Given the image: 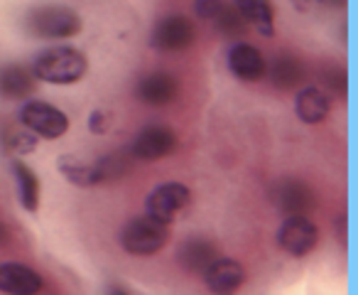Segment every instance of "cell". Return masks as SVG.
Wrapping results in <instances>:
<instances>
[{
	"label": "cell",
	"mask_w": 358,
	"mask_h": 295,
	"mask_svg": "<svg viewBox=\"0 0 358 295\" xmlns=\"http://www.w3.org/2000/svg\"><path fill=\"white\" fill-rule=\"evenodd\" d=\"M35 76L22 64L0 67V96L8 101H22L35 94Z\"/></svg>",
	"instance_id": "5bb4252c"
},
{
	"label": "cell",
	"mask_w": 358,
	"mask_h": 295,
	"mask_svg": "<svg viewBox=\"0 0 358 295\" xmlns=\"http://www.w3.org/2000/svg\"><path fill=\"white\" fill-rule=\"evenodd\" d=\"M174 151H177V133L162 123L148 125L133 140V158L143 163L162 160Z\"/></svg>",
	"instance_id": "ba28073f"
},
{
	"label": "cell",
	"mask_w": 358,
	"mask_h": 295,
	"mask_svg": "<svg viewBox=\"0 0 358 295\" xmlns=\"http://www.w3.org/2000/svg\"><path fill=\"white\" fill-rule=\"evenodd\" d=\"M108 123H110V118H108V114H103V111H94V114L89 116V130L94 135L108 133Z\"/></svg>",
	"instance_id": "d4e9b609"
},
{
	"label": "cell",
	"mask_w": 358,
	"mask_h": 295,
	"mask_svg": "<svg viewBox=\"0 0 358 295\" xmlns=\"http://www.w3.org/2000/svg\"><path fill=\"white\" fill-rule=\"evenodd\" d=\"M94 167H96V180H99V185L115 182L130 172V156H125V153H108V156H103L99 163H94Z\"/></svg>",
	"instance_id": "44dd1931"
},
{
	"label": "cell",
	"mask_w": 358,
	"mask_h": 295,
	"mask_svg": "<svg viewBox=\"0 0 358 295\" xmlns=\"http://www.w3.org/2000/svg\"><path fill=\"white\" fill-rule=\"evenodd\" d=\"M20 123L45 140H57L69 130V116L47 101H27L20 111Z\"/></svg>",
	"instance_id": "8992f818"
},
{
	"label": "cell",
	"mask_w": 358,
	"mask_h": 295,
	"mask_svg": "<svg viewBox=\"0 0 358 295\" xmlns=\"http://www.w3.org/2000/svg\"><path fill=\"white\" fill-rule=\"evenodd\" d=\"M192 207V190L182 182H162L148 195L145 214L172 226Z\"/></svg>",
	"instance_id": "277c9868"
},
{
	"label": "cell",
	"mask_w": 358,
	"mask_h": 295,
	"mask_svg": "<svg viewBox=\"0 0 358 295\" xmlns=\"http://www.w3.org/2000/svg\"><path fill=\"white\" fill-rule=\"evenodd\" d=\"M25 30L42 40H69L84 30V20L66 6H37L25 15Z\"/></svg>",
	"instance_id": "7a4b0ae2"
},
{
	"label": "cell",
	"mask_w": 358,
	"mask_h": 295,
	"mask_svg": "<svg viewBox=\"0 0 358 295\" xmlns=\"http://www.w3.org/2000/svg\"><path fill=\"white\" fill-rule=\"evenodd\" d=\"M292 3H294V8H297L299 13H307L309 6H312V0H292Z\"/></svg>",
	"instance_id": "4316f807"
},
{
	"label": "cell",
	"mask_w": 358,
	"mask_h": 295,
	"mask_svg": "<svg viewBox=\"0 0 358 295\" xmlns=\"http://www.w3.org/2000/svg\"><path fill=\"white\" fill-rule=\"evenodd\" d=\"M196 40V27L187 15H164L152 27L150 45L157 52H182L189 50Z\"/></svg>",
	"instance_id": "52a82bcc"
},
{
	"label": "cell",
	"mask_w": 358,
	"mask_h": 295,
	"mask_svg": "<svg viewBox=\"0 0 358 295\" xmlns=\"http://www.w3.org/2000/svg\"><path fill=\"white\" fill-rule=\"evenodd\" d=\"M275 205L287 214H304L314 207V192L304 182H278L275 185Z\"/></svg>",
	"instance_id": "2e32d148"
},
{
	"label": "cell",
	"mask_w": 358,
	"mask_h": 295,
	"mask_svg": "<svg viewBox=\"0 0 358 295\" xmlns=\"http://www.w3.org/2000/svg\"><path fill=\"white\" fill-rule=\"evenodd\" d=\"M172 239V229L164 221L155 219L150 214L135 217L120 231V246L123 251H128L130 256H140V259H148L155 256L164 249Z\"/></svg>",
	"instance_id": "3957f363"
},
{
	"label": "cell",
	"mask_w": 358,
	"mask_h": 295,
	"mask_svg": "<svg viewBox=\"0 0 358 295\" xmlns=\"http://www.w3.org/2000/svg\"><path fill=\"white\" fill-rule=\"evenodd\" d=\"M236 11L243 15L248 25H253L263 37L275 35V6L273 0H231Z\"/></svg>",
	"instance_id": "e0dca14e"
},
{
	"label": "cell",
	"mask_w": 358,
	"mask_h": 295,
	"mask_svg": "<svg viewBox=\"0 0 358 295\" xmlns=\"http://www.w3.org/2000/svg\"><path fill=\"white\" fill-rule=\"evenodd\" d=\"M294 114L302 123L317 125L331 114V99L322 86H304L299 89L297 101H294Z\"/></svg>",
	"instance_id": "4fadbf2b"
},
{
	"label": "cell",
	"mask_w": 358,
	"mask_h": 295,
	"mask_svg": "<svg viewBox=\"0 0 358 295\" xmlns=\"http://www.w3.org/2000/svg\"><path fill=\"white\" fill-rule=\"evenodd\" d=\"M13 175H15V182H17V197H20V205L25 212H32L35 214L40 210V177L35 175L32 167H27L22 160H15L13 163Z\"/></svg>",
	"instance_id": "ac0fdd59"
},
{
	"label": "cell",
	"mask_w": 358,
	"mask_h": 295,
	"mask_svg": "<svg viewBox=\"0 0 358 295\" xmlns=\"http://www.w3.org/2000/svg\"><path fill=\"white\" fill-rule=\"evenodd\" d=\"M229 69L236 79L255 84L268 74V62L258 47L248 45V42H236L229 50Z\"/></svg>",
	"instance_id": "9c48e42d"
},
{
	"label": "cell",
	"mask_w": 358,
	"mask_h": 295,
	"mask_svg": "<svg viewBox=\"0 0 358 295\" xmlns=\"http://www.w3.org/2000/svg\"><path fill=\"white\" fill-rule=\"evenodd\" d=\"M278 246L292 259H304L319 246V226L307 214H289L280 224Z\"/></svg>",
	"instance_id": "5b68a950"
},
{
	"label": "cell",
	"mask_w": 358,
	"mask_h": 295,
	"mask_svg": "<svg viewBox=\"0 0 358 295\" xmlns=\"http://www.w3.org/2000/svg\"><path fill=\"white\" fill-rule=\"evenodd\" d=\"M216 27H219V32H224L226 37H241L248 32V22L243 20V15H241L236 8H224L221 11V15L216 18Z\"/></svg>",
	"instance_id": "603a6c76"
},
{
	"label": "cell",
	"mask_w": 358,
	"mask_h": 295,
	"mask_svg": "<svg viewBox=\"0 0 358 295\" xmlns=\"http://www.w3.org/2000/svg\"><path fill=\"white\" fill-rule=\"evenodd\" d=\"M304 76V69H302V62L294 60V57L289 55H282L275 60L273 69H270V79H273V84L278 86V89H294V86L302 81Z\"/></svg>",
	"instance_id": "ffe728a7"
},
{
	"label": "cell",
	"mask_w": 358,
	"mask_h": 295,
	"mask_svg": "<svg viewBox=\"0 0 358 295\" xmlns=\"http://www.w3.org/2000/svg\"><path fill=\"white\" fill-rule=\"evenodd\" d=\"M45 290V278L35 268L17 261L0 263V293L6 295H35Z\"/></svg>",
	"instance_id": "30bf717a"
},
{
	"label": "cell",
	"mask_w": 358,
	"mask_h": 295,
	"mask_svg": "<svg viewBox=\"0 0 358 295\" xmlns=\"http://www.w3.org/2000/svg\"><path fill=\"white\" fill-rule=\"evenodd\" d=\"M37 135L32 130H27L22 125V130H10V133L3 138V148L13 156H30V153L37 151Z\"/></svg>",
	"instance_id": "7402d4cb"
},
{
	"label": "cell",
	"mask_w": 358,
	"mask_h": 295,
	"mask_svg": "<svg viewBox=\"0 0 358 295\" xmlns=\"http://www.w3.org/2000/svg\"><path fill=\"white\" fill-rule=\"evenodd\" d=\"M10 239H13L10 226H8L6 221H0V246H8L10 244Z\"/></svg>",
	"instance_id": "484cf974"
},
{
	"label": "cell",
	"mask_w": 358,
	"mask_h": 295,
	"mask_svg": "<svg viewBox=\"0 0 358 295\" xmlns=\"http://www.w3.org/2000/svg\"><path fill=\"white\" fill-rule=\"evenodd\" d=\"M179 94V81L174 79L169 71H150L135 86V96L138 101H143L145 106H169Z\"/></svg>",
	"instance_id": "8fae6325"
},
{
	"label": "cell",
	"mask_w": 358,
	"mask_h": 295,
	"mask_svg": "<svg viewBox=\"0 0 358 295\" xmlns=\"http://www.w3.org/2000/svg\"><path fill=\"white\" fill-rule=\"evenodd\" d=\"M224 8H226L224 0H194V13L201 20H209V22H214Z\"/></svg>",
	"instance_id": "cb8c5ba5"
},
{
	"label": "cell",
	"mask_w": 358,
	"mask_h": 295,
	"mask_svg": "<svg viewBox=\"0 0 358 295\" xmlns=\"http://www.w3.org/2000/svg\"><path fill=\"white\" fill-rule=\"evenodd\" d=\"M201 275H204L206 288H209L211 293H219V295L236 293V290H241L245 283L243 266H241L236 259H224V256H216V259L209 263V268H206Z\"/></svg>",
	"instance_id": "7c38bea8"
},
{
	"label": "cell",
	"mask_w": 358,
	"mask_h": 295,
	"mask_svg": "<svg viewBox=\"0 0 358 295\" xmlns=\"http://www.w3.org/2000/svg\"><path fill=\"white\" fill-rule=\"evenodd\" d=\"M216 256H219V249H216L211 241L199 239V236L187 239L185 244L177 249L179 266H182L185 270H189V273H204Z\"/></svg>",
	"instance_id": "9a60e30c"
},
{
	"label": "cell",
	"mask_w": 358,
	"mask_h": 295,
	"mask_svg": "<svg viewBox=\"0 0 358 295\" xmlns=\"http://www.w3.org/2000/svg\"><path fill=\"white\" fill-rule=\"evenodd\" d=\"M57 167H59L62 175H64L66 180L76 187H96L99 185V180H96V167L89 165V163H84L76 156H62L59 160H57Z\"/></svg>",
	"instance_id": "d6986e66"
},
{
	"label": "cell",
	"mask_w": 358,
	"mask_h": 295,
	"mask_svg": "<svg viewBox=\"0 0 358 295\" xmlns=\"http://www.w3.org/2000/svg\"><path fill=\"white\" fill-rule=\"evenodd\" d=\"M89 71V60L76 47H50L32 64V76L37 81L55 86H69L81 81Z\"/></svg>",
	"instance_id": "6da1fadb"
}]
</instances>
